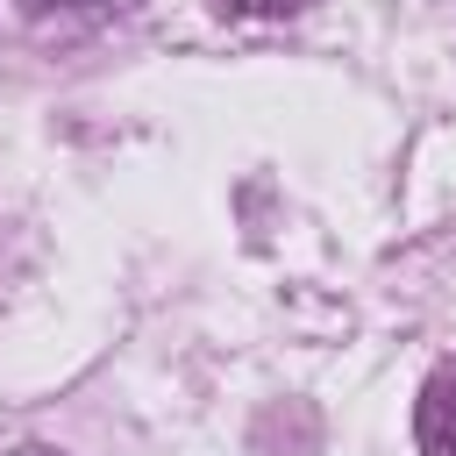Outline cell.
Masks as SVG:
<instances>
[{
    "label": "cell",
    "mask_w": 456,
    "mask_h": 456,
    "mask_svg": "<svg viewBox=\"0 0 456 456\" xmlns=\"http://www.w3.org/2000/svg\"><path fill=\"white\" fill-rule=\"evenodd\" d=\"M14 456H57V449H14Z\"/></svg>",
    "instance_id": "obj_4"
},
{
    "label": "cell",
    "mask_w": 456,
    "mask_h": 456,
    "mask_svg": "<svg viewBox=\"0 0 456 456\" xmlns=\"http://www.w3.org/2000/svg\"><path fill=\"white\" fill-rule=\"evenodd\" d=\"M413 435H420V456H456V363H442V370L420 385Z\"/></svg>",
    "instance_id": "obj_1"
},
{
    "label": "cell",
    "mask_w": 456,
    "mask_h": 456,
    "mask_svg": "<svg viewBox=\"0 0 456 456\" xmlns=\"http://www.w3.org/2000/svg\"><path fill=\"white\" fill-rule=\"evenodd\" d=\"M221 14H249V21H271V14H299L306 0H214Z\"/></svg>",
    "instance_id": "obj_2"
},
{
    "label": "cell",
    "mask_w": 456,
    "mask_h": 456,
    "mask_svg": "<svg viewBox=\"0 0 456 456\" xmlns=\"http://www.w3.org/2000/svg\"><path fill=\"white\" fill-rule=\"evenodd\" d=\"M36 14H114V7H128V0H28Z\"/></svg>",
    "instance_id": "obj_3"
}]
</instances>
